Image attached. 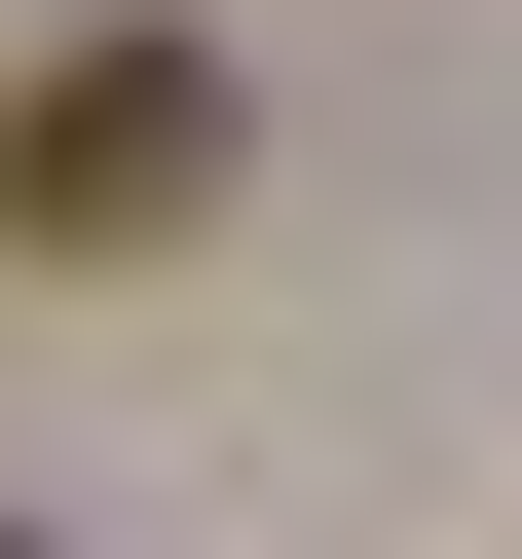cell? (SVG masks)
<instances>
[{"label":"cell","mask_w":522,"mask_h":559,"mask_svg":"<svg viewBox=\"0 0 522 559\" xmlns=\"http://www.w3.org/2000/svg\"><path fill=\"white\" fill-rule=\"evenodd\" d=\"M224 187V38H75L38 112H0V224H38V261H112V224H187Z\"/></svg>","instance_id":"cell-1"},{"label":"cell","mask_w":522,"mask_h":559,"mask_svg":"<svg viewBox=\"0 0 522 559\" xmlns=\"http://www.w3.org/2000/svg\"><path fill=\"white\" fill-rule=\"evenodd\" d=\"M0 559H38V522H0Z\"/></svg>","instance_id":"cell-2"}]
</instances>
